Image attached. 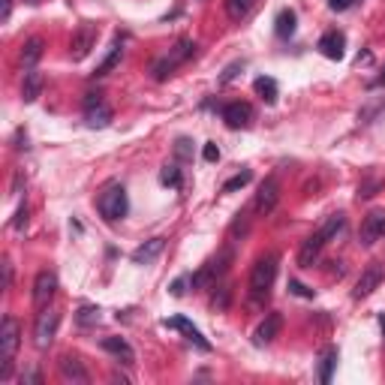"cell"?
Instances as JSON below:
<instances>
[{
	"mask_svg": "<svg viewBox=\"0 0 385 385\" xmlns=\"http://www.w3.org/2000/svg\"><path fill=\"white\" fill-rule=\"evenodd\" d=\"M277 268H280V256H277V253H265V256L256 259V265H253V271H250V283H247L253 304H262V301L271 295V286L277 280Z\"/></svg>",
	"mask_w": 385,
	"mask_h": 385,
	"instance_id": "obj_1",
	"label": "cell"
},
{
	"mask_svg": "<svg viewBox=\"0 0 385 385\" xmlns=\"http://www.w3.org/2000/svg\"><path fill=\"white\" fill-rule=\"evenodd\" d=\"M21 343V325L16 316H4V325H0V379L12 377V364H16V352Z\"/></svg>",
	"mask_w": 385,
	"mask_h": 385,
	"instance_id": "obj_2",
	"label": "cell"
},
{
	"mask_svg": "<svg viewBox=\"0 0 385 385\" xmlns=\"http://www.w3.org/2000/svg\"><path fill=\"white\" fill-rule=\"evenodd\" d=\"M96 211L105 223H117L124 220L127 211H130V199H127V190L124 184H105L96 196Z\"/></svg>",
	"mask_w": 385,
	"mask_h": 385,
	"instance_id": "obj_3",
	"label": "cell"
},
{
	"mask_svg": "<svg viewBox=\"0 0 385 385\" xmlns=\"http://www.w3.org/2000/svg\"><path fill=\"white\" fill-rule=\"evenodd\" d=\"M235 259V253L232 247H223L220 253H217L214 259H208L202 265V268L196 274H190V280H192V289H214V283L220 280V277L229 271V265H232Z\"/></svg>",
	"mask_w": 385,
	"mask_h": 385,
	"instance_id": "obj_4",
	"label": "cell"
},
{
	"mask_svg": "<svg viewBox=\"0 0 385 385\" xmlns=\"http://www.w3.org/2000/svg\"><path fill=\"white\" fill-rule=\"evenodd\" d=\"M192 54H196V42L192 40H178L175 42V48H168V54H163L160 60L154 64V79L156 81H163V79H168L175 72V67H180L184 60H190Z\"/></svg>",
	"mask_w": 385,
	"mask_h": 385,
	"instance_id": "obj_5",
	"label": "cell"
},
{
	"mask_svg": "<svg viewBox=\"0 0 385 385\" xmlns=\"http://www.w3.org/2000/svg\"><path fill=\"white\" fill-rule=\"evenodd\" d=\"M84 124H88L91 130H103V127L112 124V108L105 105L100 91H91L88 96H84Z\"/></svg>",
	"mask_w": 385,
	"mask_h": 385,
	"instance_id": "obj_6",
	"label": "cell"
},
{
	"mask_svg": "<svg viewBox=\"0 0 385 385\" xmlns=\"http://www.w3.org/2000/svg\"><path fill=\"white\" fill-rule=\"evenodd\" d=\"M57 325H60V313L57 310H52V307L40 310L36 325H33V343H36V349H48V346H52L54 334H57Z\"/></svg>",
	"mask_w": 385,
	"mask_h": 385,
	"instance_id": "obj_7",
	"label": "cell"
},
{
	"mask_svg": "<svg viewBox=\"0 0 385 385\" xmlns=\"http://www.w3.org/2000/svg\"><path fill=\"white\" fill-rule=\"evenodd\" d=\"M57 295V277L54 271H40L33 280V307L36 310H45L52 304V298Z\"/></svg>",
	"mask_w": 385,
	"mask_h": 385,
	"instance_id": "obj_8",
	"label": "cell"
},
{
	"mask_svg": "<svg viewBox=\"0 0 385 385\" xmlns=\"http://www.w3.org/2000/svg\"><path fill=\"white\" fill-rule=\"evenodd\" d=\"M96 36H100V30H96V24H81V28L72 33V42H69V57L72 60H84L91 54V48L96 45Z\"/></svg>",
	"mask_w": 385,
	"mask_h": 385,
	"instance_id": "obj_9",
	"label": "cell"
},
{
	"mask_svg": "<svg viewBox=\"0 0 385 385\" xmlns=\"http://www.w3.org/2000/svg\"><path fill=\"white\" fill-rule=\"evenodd\" d=\"M277 202H280V184H277V178H265L256 190V199H253V211L271 214L277 208Z\"/></svg>",
	"mask_w": 385,
	"mask_h": 385,
	"instance_id": "obj_10",
	"label": "cell"
},
{
	"mask_svg": "<svg viewBox=\"0 0 385 385\" xmlns=\"http://www.w3.org/2000/svg\"><path fill=\"white\" fill-rule=\"evenodd\" d=\"M379 238H385V211H370L361 223V232H358V241L361 247H373Z\"/></svg>",
	"mask_w": 385,
	"mask_h": 385,
	"instance_id": "obj_11",
	"label": "cell"
},
{
	"mask_svg": "<svg viewBox=\"0 0 385 385\" xmlns=\"http://www.w3.org/2000/svg\"><path fill=\"white\" fill-rule=\"evenodd\" d=\"M382 277H385V271H382V265L379 262H370L364 271H361V277H358V283H355V289H352V298L355 301H361V298H367L373 289H379V283H382Z\"/></svg>",
	"mask_w": 385,
	"mask_h": 385,
	"instance_id": "obj_12",
	"label": "cell"
},
{
	"mask_svg": "<svg viewBox=\"0 0 385 385\" xmlns=\"http://www.w3.org/2000/svg\"><path fill=\"white\" fill-rule=\"evenodd\" d=\"M163 328L180 331V334H184L190 343H196V346L202 349V352H211V343L205 340V337H202V331H199V328H196V325H192L190 319H184V316H172V319H163Z\"/></svg>",
	"mask_w": 385,
	"mask_h": 385,
	"instance_id": "obj_13",
	"label": "cell"
},
{
	"mask_svg": "<svg viewBox=\"0 0 385 385\" xmlns=\"http://www.w3.org/2000/svg\"><path fill=\"white\" fill-rule=\"evenodd\" d=\"M325 244H328V241L322 238L319 229H316L313 235H307V238H304V244H301V250H298V268H313Z\"/></svg>",
	"mask_w": 385,
	"mask_h": 385,
	"instance_id": "obj_14",
	"label": "cell"
},
{
	"mask_svg": "<svg viewBox=\"0 0 385 385\" xmlns=\"http://www.w3.org/2000/svg\"><path fill=\"white\" fill-rule=\"evenodd\" d=\"M283 328V316L280 313H265V319L256 325V331H253V343L256 346H268L277 334Z\"/></svg>",
	"mask_w": 385,
	"mask_h": 385,
	"instance_id": "obj_15",
	"label": "cell"
},
{
	"mask_svg": "<svg viewBox=\"0 0 385 385\" xmlns=\"http://www.w3.org/2000/svg\"><path fill=\"white\" fill-rule=\"evenodd\" d=\"M57 370H60V377H64L67 382H91V373H88V367L81 364L79 355H60Z\"/></svg>",
	"mask_w": 385,
	"mask_h": 385,
	"instance_id": "obj_16",
	"label": "cell"
},
{
	"mask_svg": "<svg viewBox=\"0 0 385 385\" xmlns=\"http://www.w3.org/2000/svg\"><path fill=\"white\" fill-rule=\"evenodd\" d=\"M343 48H346V36L340 30H328V33H322V40H319V52L328 57V60H343Z\"/></svg>",
	"mask_w": 385,
	"mask_h": 385,
	"instance_id": "obj_17",
	"label": "cell"
},
{
	"mask_svg": "<svg viewBox=\"0 0 385 385\" xmlns=\"http://www.w3.org/2000/svg\"><path fill=\"white\" fill-rule=\"evenodd\" d=\"M223 120L232 130H241V127H250V120H253V108L247 103H229L223 105Z\"/></svg>",
	"mask_w": 385,
	"mask_h": 385,
	"instance_id": "obj_18",
	"label": "cell"
},
{
	"mask_svg": "<svg viewBox=\"0 0 385 385\" xmlns=\"http://www.w3.org/2000/svg\"><path fill=\"white\" fill-rule=\"evenodd\" d=\"M103 349L108 355H115L120 364H132V361H136V352H132V346L124 337H103Z\"/></svg>",
	"mask_w": 385,
	"mask_h": 385,
	"instance_id": "obj_19",
	"label": "cell"
},
{
	"mask_svg": "<svg viewBox=\"0 0 385 385\" xmlns=\"http://www.w3.org/2000/svg\"><path fill=\"white\" fill-rule=\"evenodd\" d=\"M163 247H166V241H163V238H151V241H144V244H139L136 250H132V262H136V265H148V262H154L156 256H160Z\"/></svg>",
	"mask_w": 385,
	"mask_h": 385,
	"instance_id": "obj_20",
	"label": "cell"
},
{
	"mask_svg": "<svg viewBox=\"0 0 385 385\" xmlns=\"http://www.w3.org/2000/svg\"><path fill=\"white\" fill-rule=\"evenodd\" d=\"M42 88H45V79H42V72L28 69V72H24V81H21V100H24V103H33L36 96L42 93Z\"/></svg>",
	"mask_w": 385,
	"mask_h": 385,
	"instance_id": "obj_21",
	"label": "cell"
},
{
	"mask_svg": "<svg viewBox=\"0 0 385 385\" xmlns=\"http://www.w3.org/2000/svg\"><path fill=\"white\" fill-rule=\"evenodd\" d=\"M45 54V42L40 40V36H33V40H28L21 45V67L24 69H33L36 64H40V57Z\"/></svg>",
	"mask_w": 385,
	"mask_h": 385,
	"instance_id": "obj_22",
	"label": "cell"
},
{
	"mask_svg": "<svg viewBox=\"0 0 385 385\" xmlns=\"http://www.w3.org/2000/svg\"><path fill=\"white\" fill-rule=\"evenodd\" d=\"M120 57H124V36H117V40H115V45H112V52H108L105 54V60H103V64L100 67H96V72H93V76L96 79H103V76H108V72H112L117 64H120Z\"/></svg>",
	"mask_w": 385,
	"mask_h": 385,
	"instance_id": "obj_23",
	"label": "cell"
},
{
	"mask_svg": "<svg viewBox=\"0 0 385 385\" xmlns=\"http://www.w3.org/2000/svg\"><path fill=\"white\" fill-rule=\"evenodd\" d=\"M229 304H232V286H229V283H220V286H217V283H214V292H211V310L223 313V310H229Z\"/></svg>",
	"mask_w": 385,
	"mask_h": 385,
	"instance_id": "obj_24",
	"label": "cell"
},
{
	"mask_svg": "<svg viewBox=\"0 0 385 385\" xmlns=\"http://www.w3.org/2000/svg\"><path fill=\"white\" fill-rule=\"evenodd\" d=\"M253 88H256V93L265 103H277V96H280V88H277V81L271 76H259L256 81H253Z\"/></svg>",
	"mask_w": 385,
	"mask_h": 385,
	"instance_id": "obj_25",
	"label": "cell"
},
{
	"mask_svg": "<svg viewBox=\"0 0 385 385\" xmlns=\"http://www.w3.org/2000/svg\"><path fill=\"white\" fill-rule=\"evenodd\" d=\"M337 361H340V352H337L334 346H331V349H325V355H322V367H319V382H322V385H328V382H331Z\"/></svg>",
	"mask_w": 385,
	"mask_h": 385,
	"instance_id": "obj_26",
	"label": "cell"
},
{
	"mask_svg": "<svg viewBox=\"0 0 385 385\" xmlns=\"http://www.w3.org/2000/svg\"><path fill=\"white\" fill-rule=\"evenodd\" d=\"M274 30L280 40H289V36L295 33V12L292 9H280V16H277L274 21Z\"/></svg>",
	"mask_w": 385,
	"mask_h": 385,
	"instance_id": "obj_27",
	"label": "cell"
},
{
	"mask_svg": "<svg viewBox=\"0 0 385 385\" xmlns=\"http://www.w3.org/2000/svg\"><path fill=\"white\" fill-rule=\"evenodd\" d=\"M343 226H346V217H343V214H331V217H325V223L319 226V232H322L325 241H331Z\"/></svg>",
	"mask_w": 385,
	"mask_h": 385,
	"instance_id": "obj_28",
	"label": "cell"
},
{
	"mask_svg": "<svg viewBox=\"0 0 385 385\" xmlns=\"http://www.w3.org/2000/svg\"><path fill=\"white\" fill-rule=\"evenodd\" d=\"M76 322L81 325V328H91V325L100 322V307H93V304H81L79 313H76Z\"/></svg>",
	"mask_w": 385,
	"mask_h": 385,
	"instance_id": "obj_29",
	"label": "cell"
},
{
	"mask_svg": "<svg viewBox=\"0 0 385 385\" xmlns=\"http://www.w3.org/2000/svg\"><path fill=\"white\" fill-rule=\"evenodd\" d=\"M250 6H253V0H226V16L232 21H241L250 12Z\"/></svg>",
	"mask_w": 385,
	"mask_h": 385,
	"instance_id": "obj_30",
	"label": "cell"
},
{
	"mask_svg": "<svg viewBox=\"0 0 385 385\" xmlns=\"http://www.w3.org/2000/svg\"><path fill=\"white\" fill-rule=\"evenodd\" d=\"M250 180H253V175L244 168V172H238V175H232V178L226 180V184H223V192H235V190H241V187H247Z\"/></svg>",
	"mask_w": 385,
	"mask_h": 385,
	"instance_id": "obj_31",
	"label": "cell"
},
{
	"mask_svg": "<svg viewBox=\"0 0 385 385\" xmlns=\"http://www.w3.org/2000/svg\"><path fill=\"white\" fill-rule=\"evenodd\" d=\"M160 180H163L166 187H175L178 190L180 187V168L178 166H166L163 172H160Z\"/></svg>",
	"mask_w": 385,
	"mask_h": 385,
	"instance_id": "obj_32",
	"label": "cell"
},
{
	"mask_svg": "<svg viewBox=\"0 0 385 385\" xmlns=\"http://www.w3.org/2000/svg\"><path fill=\"white\" fill-rule=\"evenodd\" d=\"M187 286H192V280H190V277H178V280H175L172 286H168V292H172L175 298H180V295L187 292Z\"/></svg>",
	"mask_w": 385,
	"mask_h": 385,
	"instance_id": "obj_33",
	"label": "cell"
},
{
	"mask_svg": "<svg viewBox=\"0 0 385 385\" xmlns=\"http://www.w3.org/2000/svg\"><path fill=\"white\" fill-rule=\"evenodd\" d=\"M289 292L298 295V298H313V289H307L304 283H298V280H289Z\"/></svg>",
	"mask_w": 385,
	"mask_h": 385,
	"instance_id": "obj_34",
	"label": "cell"
},
{
	"mask_svg": "<svg viewBox=\"0 0 385 385\" xmlns=\"http://www.w3.org/2000/svg\"><path fill=\"white\" fill-rule=\"evenodd\" d=\"M175 154L180 156V160H190V156H192V148H190V139H178V144H175Z\"/></svg>",
	"mask_w": 385,
	"mask_h": 385,
	"instance_id": "obj_35",
	"label": "cell"
},
{
	"mask_svg": "<svg viewBox=\"0 0 385 385\" xmlns=\"http://www.w3.org/2000/svg\"><path fill=\"white\" fill-rule=\"evenodd\" d=\"M247 229H250V220H247V214H238V220L232 223V235H247Z\"/></svg>",
	"mask_w": 385,
	"mask_h": 385,
	"instance_id": "obj_36",
	"label": "cell"
},
{
	"mask_svg": "<svg viewBox=\"0 0 385 385\" xmlns=\"http://www.w3.org/2000/svg\"><path fill=\"white\" fill-rule=\"evenodd\" d=\"M202 156H205L208 163H217V160H220V148H217L214 142H208V144H205V151H202Z\"/></svg>",
	"mask_w": 385,
	"mask_h": 385,
	"instance_id": "obj_37",
	"label": "cell"
},
{
	"mask_svg": "<svg viewBox=\"0 0 385 385\" xmlns=\"http://www.w3.org/2000/svg\"><path fill=\"white\" fill-rule=\"evenodd\" d=\"M377 187H379L377 180H367V184H361V187H358V199H370L373 192H377Z\"/></svg>",
	"mask_w": 385,
	"mask_h": 385,
	"instance_id": "obj_38",
	"label": "cell"
},
{
	"mask_svg": "<svg viewBox=\"0 0 385 385\" xmlns=\"http://www.w3.org/2000/svg\"><path fill=\"white\" fill-rule=\"evenodd\" d=\"M28 226V205H21L18 214H16V220H12V229H24Z\"/></svg>",
	"mask_w": 385,
	"mask_h": 385,
	"instance_id": "obj_39",
	"label": "cell"
},
{
	"mask_svg": "<svg viewBox=\"0 0 385 385\" xmlns=\"http://www.w3.org/2000/svg\"><path fill=\"white\" fill-rule=\"evenodd\" d=\"M18 379H21V382H30V385H40V382H42V377H40V370H33V367H30V370H24V373H21V377H18Z\"/></svg>",
	"mask_w": 385,
	"mask_h": 385,
	"instance_id": "obj_40",
	"label": "cell"
},
{
	"mask_svg": "<svg viewBox=\"0 0 385 385\" xmlns=\"http://www.w3.org/2000/svg\"><path fill=\"white\" fill-rule=\"evenodd\" d=\"M352 4H355V0H328V6H331L334 12H343V9H349Z\"/></svg>",
	"mask_w": 385,
	"mask_h": 385,
	"instance_id": "obj_41",
	"label": "cell"
},
{
	"mask_svg": "<svg viewBox=\"0 0 385 385\" xmlns=\"http://www.w3.org/2000/svg\"><path fill=\"white\" fill-rule=\"evenodd\" d=\"M4 286H6V289L12 286V265H9V259L4 262Z\"/></svg>",
	"mask_w": 385,
	"mask_h": 385,
	"instance_id": "obj_42",
	"label": "cell"
},
{
	"mask_svg": "<svg viewBox=\"0 0 385 385\" xmlns=\"http://www.w3.org/2000/svg\"><path fill=\"white\" fill-rule=\"evenodd\" d=\"M241 67H244V64H232V67H229V69L223 72V81H232V79H235V72H238Z\"/></svg>",
	"mask_w": 385,
	"mask_h": 385,
	"instance_id": "obj_43",
	"label": "cell"
},
{
	"mask_svg": "<svg viewBox=\"0 0 385 385\" xmlns=\"http://www.w3.org/2000/svg\"><path fill=\"white\" fill-rule=\"evenodd\" d=\"M370 88H385V67H382V72H379V76L370 81Z\"/></svg>",
	"mask_w": 385,
	"mask_h": 385,
	"instance_id": "obj_44",
	"label": "cell"
},
{
	"mask_svg": "<svg viewBox=\"0 0 385 385\" xmlns=\"http://www.w3.org/2000/svg\"><path fill=\"white\" fill-rule=\"evenodd\" d=\"M9 12H12V0H4V16H0V18L9 21Z\"/></svg>",
	"mask_w": 385,
	"mask_h": 385,
	"instance_id": "obj_45",
	"label": "cell"
},
{
	"mask_svg": "<svg viewBox=\"0 0 385 385\" xmlns=\"http://www.w3.org/2000/svg\"><path fill=\"white\" fill-rule=\"evenodd\" d=\"M379 322H382V331H385V316H382V319H379Z\"/></svg>",
	"mask_w": 385,
	"mask_h": 385,
	"instance_id": "obj_46",
	"label": "cell"
},
{
	"mask_svg": "<svg viewBox=\"0 0 385 385\" xmlns=\"http://www.w3.org/2000/svg\"><path fill=\"white\" fill-rule=\"evenodd\" d=\"M28 4H40V0H28Z\"/></svg>",
	"mask_w": 385,
	"mask_h": 385,
	"instance_id": "obj_47",
	"label": "cell"
}]
</instances>
